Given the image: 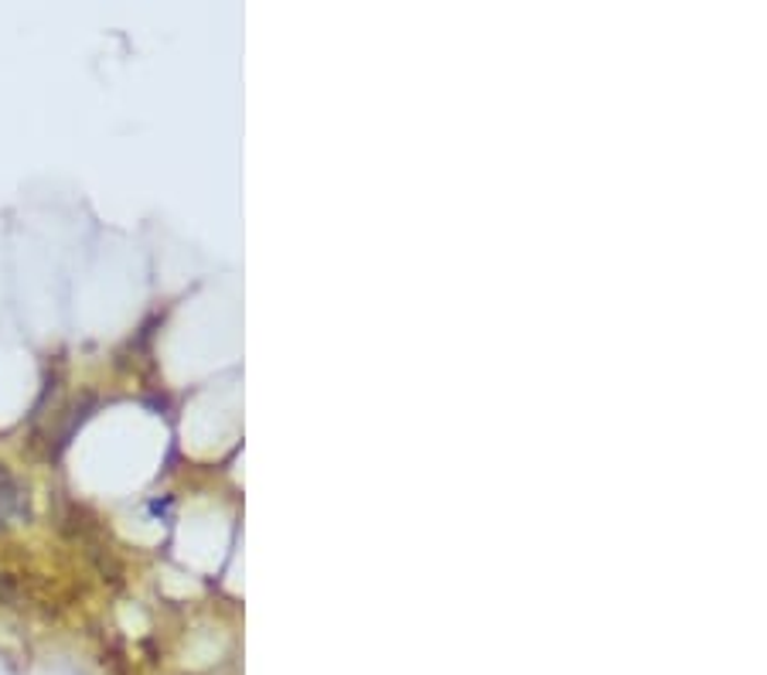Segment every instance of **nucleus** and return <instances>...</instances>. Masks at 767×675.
<instances>
[{"instance_id":"obj_1","label":"nucleus","mask_w":767,"mask_h":675,"mask_svg":"<svg viewBox=\"0 0 767 675\" xmlns=\"http://www.w3.org/2000/svg\"><path fill=\"white\" fill-rule=\"evenodd\" d=\"M14 509H17V485H14V477L8 474V467L0 464V525H8Z\"/></svg>"}]
</instances>
